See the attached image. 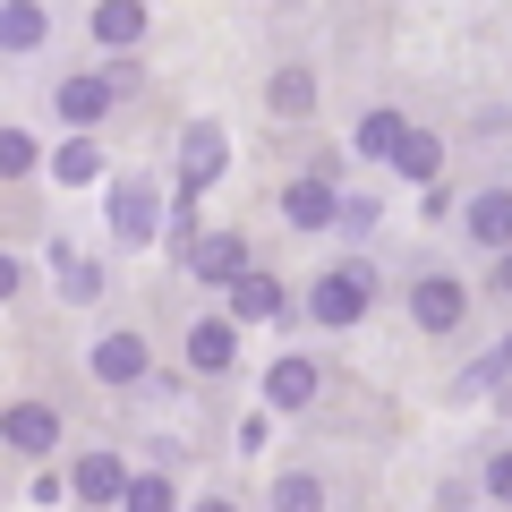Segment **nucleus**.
<instances>
[{"label": "nucleus", "mask_w": 512, "mask_h": 512, "mask_svg": "<svg viewBox=\"0 0 512 512\" xmlns=\"http://www.w3.org/2000/svg\"><path fill=\"white\" fill-rule=\"evenodd\" d=\"M487 495H504V504H512V453H495V461H487Z\"/></svg>", "instance_id": "25"}, {"label": "nucleus", "mask_w": 512, "mask_h": 512, "mask_svg": "<svg viewBox=\"0 0 512 512\" xmlns=\"http://www.w3.org/2000/svg\"><path fill=\"white\" fill-rule=\"evenodd\" d=\"M410 146V128H402V111H367L359 120V154H384V163H393V154Z\"/></svg>", "instance_id": "15"}, {"label": "nucleus", "mask_w": 512, "mask_h": 512, "mask_svg": "<svg viewBox=\"0 0 512 512\" xmlns=\"http://www.w3.org/2000/svg\"><path fill=\"white\" fill-rule=\"evenodd\" d=\"M393 171H402V180H436V171H444V146H436V137H427V128H410V146L402 154H393Z\"/></svg>", "instance_id": "16"}, {"label": "nucleus", "mask_w": 512, "mask_h": 512, "mask_svg": "<svg viewBox=\"0 0 512 512\" xmlns=\"http://www.w3.org/2000/svg\"><path fill=\"white\" fill-rule=\"evenodd\" d=\"M470 239H478V248H512V197H504V188L470 197Z\"/></svg>", "instance_id": "11"}, {"label": "nucleus", "mask_w": 512, "mask_h": 512, "mask_svg": "<svg viewBox=\"0 0 512 512\" xmlns=\"http://www.w3.org/2000/svg\"><path fill=\"white\" fill-rule=\"evenodd\" d=\"M120 512H171V487H163V478L146 470L137 487H128V504H120Z\"/></svg>", "instance_id": "22"}, {"label": "nucleus", "mask_w": 512, "mask_h": 512, "mask_svg": "<svg viewBox=\"0 0 512 512\" xmlns=\"http://www.w3.org/2000/svg\"><path fill=\"white\" fill-rule=\"evenodd\" d=\"M111 222H120V239H154V188L146 180H120V188H111Z\"/></svg>", "instance_id": "8"}, {"label": "nucleus", "mask_w": 512, "mask_h": 512, "mask_svg": "<svg viewBox=\"0 0 512 512\" xmlns=\"http://www.w3.org/2000/svg\"><path fill=\"white\" fill-rule=\"evenodd\" d=\"M231 350H239L231 325H197V333H188V367H205V376H214V367H231Z\"/></svg>", "instance_id": "17"}, {"label": "nucleus", "mask_w": 512, "mask_h": 512, "mask_svg": "<svg viewBox=\"0 0 512 512\" xmlns=\"http://www.w3.org/2000/svg\"><path fill=\"white\" fill-rule=\"evenodd\" d=\"M367 316V274L359 265H342V274L316 282V325H359Z\"/></svg>", "instance_id": "1"}, {"label": "nucleus", "mask_w": 512, "mask_h": 512, "mask_svg": "<svg viewBox=\"0 0 512 512\" xmlns=\"http://www.w3.org/2000/svg\"><path fill=\"white\" fill-rule=\"evenodd\" d=\"M52 171H60V180H69V188H86V180H103V154H94L86 137H69V146L52 154Z\"/></svg>", "instance_id": "19"}, {"label": "nucleus", "mask_w": 512, "mask_h": 512, "mask_svg": "<svg viewBox=\"0 0 512 512\" xmlns=\"http://www.w3.org/2000/svg\"><path fill=\"white\" fill-rule=\"evenodd\" d=\"M94 376H103V384H137V376H146V342H137V333L94 342Z\"/></svg>", "instance_id": "5"}, {"label": "nucleus", "mask_w": 512, "mask_h": 512, "mask_svg": "<svg viewBox=\"0 0 512 512\" xmlns=\"http://www.w3.org/2000/svg\"><path fill=\"white\" fill-rule=\"evenodd\" d=\"M0 171H35V137L26 128H0Z\"/></svg>", "instance_id": "23"}, {"label": "nucleus", "mask_w": 512, "mask_h": 512, "mask_svg": "<svg viewBox=\"0 0 512 512\" xmlns=\"http://www.w3.org/2000/svg\"><path fill=\"white\" fill-rule=\"evenodd\" d=\"M222 163H231L222 128H188V146H180V180H188V197H197L205 180H222Z\"/></svg>", "instance_id": "2"}, {"label": "nucleus", "mask_w": 512, "mask_h": 512, "mask_svg": "<svg viewBox=\"0 0 512 512\" xmlns=\"http://www.w3.org/2000/svg\"><path fill=\"white\" fill-rule=\"evenodd\" d=\"M0 43H9V52H35L43 43V9L35 0H9V9H0Z\"/></svg>", "instance_id": "18"}, {"label": "nucleus", "mask_w": 512, "mask_h": 512, "mask_svg": "<svg viewBox=\"0 0 512 512\" xmlns=\"http://www.w3.org/2000/svg\"><path fill=\"white\" fill-rule=\"evenodd\" d=\"M308 103H316V77H308V69H282V77H274V111H282V120H299Z\"/></svg>", "instance_id": "20"}, {"label": "nucleus", "mask_w": 512, "mask_h": 512, "mask_svg": "<svg viewBox=\"0 0 512 512\" xmlns=\"http://www.w3.org/2000/svg\"><path fill=\"white\" fill-rule=\"evenodd\" d=\"M94 35H103L111 52H128V43L146 35V9H137V0H103V9H94Z\"/></svg>", "instance_id": "14"}, {"label": "nucleus", "mask_w": 512, "mask_h": 512, "mask_svg": "<svg viewBox=\"0 0 512 512\" xmlns=\"http://www.w3.org/2000/svg\"><path fill=\"white\" fill-rule=\"evenodd\" d=\"M197 274H205V282H231V291L248 282V248H239V231H214V239H205V248H197Z\"/></svg>", "instance_id": "9"}, {"label": "nucleus", "mask_w": 512, "mask_h": 512, "mask_svg": "<svg viewBox=\"0 0 512 512\" xmlns=\"http://www.w3.org/2000/svg\"><path fill=\"white\" fill-rule=\"evenodd\" d=\"M111 94H120L111 77H69V86H60L52 103H60V120H77V128H86V120H103V111H111Z\"/></svg>", "instance_id": "7"}, {"label": "nucleus", "mask_w": 512, "mask_h": 512, "mask_svg": "<svg viewBox=\"0 0 512 512\" xmlns=\"http://www.w3.org/2000/svg\"><path fill=\"white\" fill-rule=\"evenodd\" d=\"M231 316H239V325H265V316H282V282H274V274H248V282L231 291Z\"/></svg>", "instance_id": "13"}, {"label": "nucleus", "mask_w": 512, "mask_h": 512, "mask_svg": "<svg viewBox=\"0 0 512 512\" xmlns=\"http://www.w3.org/2000/svg\"><path fill=\"white\" fill-rule=\"evenodd\" d=\"M265 402H274V410H308V402H316V367H308V359H274Z\"/></svg>", "instance_id": "10"}, {"label": "nucleus", "mask_w": 512, "mask_h": 512, "mask_svg": "<svg viewBox=\"0 0 512 512\" xmlns=\"http://www.w3.org/2000/svg\"><path fill=\"white\" fill-rule=\"evenodd\" d=\"M60 291H77V299H94V265H69V256H60Z\"/></svg>", "instance_id": "24"}, {"label": "nucleus", "mask_w": 512, "mask_h": 512, "mask_svg": "<svg viewBox=\"0 0 512 512\" xmlns=\"http://www.w3.org/2000/svg\"><path fill=\"white\" fill-rule=\"evenodd\" d=\"M197 512H231V504H197Z\"/></svg>", "instance_id": "26"}, {"label": "nucleus", "mask_w": 512, "mask_h": 512, "mask_svg": "<svg viewBox=\"0 0 512 512\" xmlns=\"http://www.w3.org/2000/svg\"><path fill=\"white\" fill-rule=\"evenodd\" d=\"M0 436L18 444V453H52L60 419H52V410H43V402H18V410H9V419H0Z\"/></svg>", "instance_id": "6"}, {"label": "nucleus", "mask_w": 512, "mask_h": 512, "mask_svg": "<svg viewBox=\"0 0 512 512\" xmlns=\"http://www.w3.org/2000/svg\"><path fill=\"white\" fill-rule=\"evenodd\" d=\"M410 308H419V325H461V282H444V274H427L419 291H410Z\"/></svg>", "instance_id": "12"}, {"label": "nucleus", "mask_w": 512, "mask_h": 512, "mask_svg": "<svg viewBox=\"0 0 512 512\" xmlns=\"http://www.w3.org/2000/svg\"><path fill=\"white\" fill-rule=\"evenodd\" d=\"M69 487L86 495V504H128V487H137V478H128V470H120L111 453H86V461H77V478H69Z\"/></svg>", "instance_id": "3"}, {"label": "nucleus", "mask_w": 512, "mask_h": 512, "mask_svg": "<svg viewBox=\"0 0 512 512\" xmlns=\"http://www.w3.org/2000/svg\"><path fill=\"white\" fill-rule=\"evenodd\" d=\"M282 214H291L299 231H333V222H342V197H333L325 180H299L291 197H282Z\"/></svg>", "instance_id": "4"}, {"label": "nucleus", "mask_w": 512, "mask_h": 512, "mask_svg": "<svg viewBox=\"0 0 512 512\" xmlns=\"http://www.w3.org/2000/svg\"><path fill=\"white\" fill-rule=\"evenodd\" d=\"M274 512H325V487H316V478H282V487H274Z\"/></svg>", "instance_id": "21"}]
</instances>
